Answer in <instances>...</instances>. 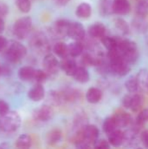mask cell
I'll return each mask as SVG.
<instances>
[{
	"label": "cell",
	"mask_w": 148,
	"mask_h": 149,
	"mask_svg": "<svg viewBox=\"0 0 148 149\" xmlns=\"http://www.w3.org/2000/svg\"><path fill=\"white\" fill-rule=\"evenodd\" d=\"M103 93L99 88L97 87H91L87 90L85 93V99L88 103L90 104H97L102 99Z\"/></svg>",
	"instance_id": "e0dca14e"
},
{
	"label": "cell",
	"mask_w": 148,
	"mask_h": 149,
	"mask_svg": "<svg viewBox=\"0 0 148 149\" xmlns=\"http://www.w3.org/2000/svg\"><path fill=\"white\" fill-rule=\"evenodd\" d=\"M8 12H9L8 5L5 3H3V2H0V17H6Z\"/></svg>",
	"instance_id": "60d3db41"
},
{
	"label": "cell",
	"mask_w": 148,
	"mask_h": 149,
	"mask_svg": "<svg viewBox=\"0 0 148 149\" xmlns=\"http://www.w3.org/2000/svg\"><path fill=\"white\" fill-rule=\"evenodd\" d=\"M143 103L142 97L140 94H137L136 93L132 94L131 97V105H130V109L133 112H137L138 110L140 109L141 106Z\"/></svg>",
	"instance_id": "836d02e7"
},
{
	"label": "cell",
	"mask_w": 148,
	"mask_h": 149,
	"mask_svg": "<svg viewBox=\"0 0 148 149\" xmlns=\"http://www.w3.org/2000/svg\"><path fill=\"white\" fill-rule=\"evenodd\" d=\"M8 44H9V42L6 39V38L0 35V52H4L6 50V48L8 46Z\"/></svg>",
	"instance_id": "7bdbcfd3"
},
{
	"label": "cell",
	"mask_w": 148,
	"mask_h": 149,
	"mask_svg": "<svg viewBox=\"0 0 148 149\" xmlns=\"http://www.w3.org/2000/svg\"><path fill=\"white\" fill-rule=\"evenodd\" d=\"M88 33L90 37L93 38L101 39L106 33V28L102 23H95L91 25L88 29Z\"/></svg>",
	"instance_id": "2e32d148"
},
{
	"label": "cell",
	"mask_w": 148,
	"mask_h": 149,
	"mask_svg": "<svg viewBox=\"0 0 148 149\" xmlns=\"http://www.w3.org/2000/svg\"><path fill=\"white\" fill-rule=\"evenodd\" d=\"M137 79L140 83V86H141L144 90L148 92V71L146 69H141L139 71L137 74Z\"/></svg>",
	"instance_id": "d6a6232c"
},
{
	"label": "cell",
	"mask_w": 148,
	"mask_h": 149,
	"mask_svg": "<svg viewBox=\"0 0 148 149\" xmlns=\"http://www.w3.org/2000/svg\"><path fill=\"white\" fill-rule=\"evenodd\" d=\"M45 96V90L42 84L37 83L34 86H32L28 92V97L31 100L34 102H38L42 100Z\"/></svg>",
	"instance_id": "5bb4252c"
},
{
	"label": "cell",
	"mask_w": 148,
	"mask_h": 149,
	"mask_svg": "<svg viewBox=\"0 0 148 149\" xmlns=\"http://www.w3.org/2000/svg\"><path fill=\"white\" fill-rule=\"evenodd\" d=\"M4 28H5L4 21H3V17H0V33H2L4 31Z\"/></svg>",
	"instance_id": "bcb514c9"
},
{
	"label": "cell",
	"mask_w": 148,
	"mask_h": 149,
	"mask_svg": "<svg viewBox=\"0 0 148 149\" xmlns=\"http://www.w3.org/2000/svg\"><path fill=\"white\" fill-rule=\"evenodd\" d=\"M111 144L109 143L108 141H106L104 139L101 140H98L94 144H93V148L97 149H106V148H110Z\"/></svg>",
	"instance_id": "f35d334b"
},
{
	"label": "cell",
	"mask_w": 148,
	"mask_h": 149,
	"mask_svg": "<svg viewBox=\"0 0 148 149\" xmlns=\"http://www.w3.org/2000/svg\"><path fill=\"white\" fill-rule=\"evenodd\" d=\"M71 22L66 19H58L53 24V32L55 35L60 38H65L68 36V31L70 28Z\"/></svg>",
	"instance_id": "8fae6325"
},
{
	"label": "cell",
	"mask_w": 148,
	"mask_h": 149,
	"mask_svg": "<svg viewBox=\"0 0 148 149\" xmlns=\"http://www.w3.org/2000/svg\"><path fill=\"white\" fill-rule=\"evenodd\" d=\"M146 122H148V108L140 111L136 119V124L138 126H143Z\"/></svg>",
	"instance_id": "74e56055"
},
{
	"label": "cell",
	"mask_w": 148,
	"mask_h": 149,
	"mask_svg": "<svg viewBox=\"0 0 148 149\" xmlns=\"http://www.w3.org/2000/svg\"><path fill=\"white\" fill-rule=\"evenodd\" d=\"M54 115L53 109L48 105H43L33 113V119L39 122H47Z\"/></svg>",
	"instance_id": "ba28073f"
},
{
	"label": "cell",
	"mask_w": 148,
	"mask_h": 149,
	"mask_svg": "<svg viewBox=\"0 0 148 149\" xmlns=\"http://www.w3.org/2000/svg\"><path fill=\"white\" fill-rule=\"evenodd\" d=\"M36 69L31 66H23L18 71V77L23 81H31L34 79Z\"/></svg>",
	"instance_id": "44dd1931"
},
{
	"label": "cell",
	"mask_w": 148,
	"mask_h": 149,
	"mask_svg": "<svg viewBox=\"0 0 148 149\" xmlns=\"http://www.w3.org/2000/svg\"><path fill=\"white\" fill-rule=\"evenodd\" d=\"M30 45L34 51L40 53L47 52L50 49L48 38L42 32H38L34 34L30 40Z\"/></svg>",
	"instance_id": "5b68a950"
},
{
	"label": "cell",
	"mask_w": 148,
	"mask_h": 149,
	"mask_svg": "<svg viewBox=\"0 0 148 149\" xmlns=\"http://www.w3.org/2000/svg\"><path fill=\"white\" fill-rule=\"evenodd\" d=\"M21 123V117L17 112H8L6 114L0 116V130L4 134L16 132L20 127Z\"/></svg>",
	"instance_id": "7a4b0ae2"
},
{
	"label": "cell",
	"mask_w": 148,
	"mask_h": 149,
	"mask_svg": "<svg viewBox=\"0 0 148 149\" xmlns=\"http://www.w3.org/2000/svg\"><path fill=\"white\" fill-rule=\"evenodd\" d=\"M131 97L132 94H127L125 95L122 99V105L126 109H130V105H131Z\"/></svg>",
	"instance_id": "b9f144b4"
},
{
	"label": "cell",
	"mask_w": 148,
	"mask_h": 149,
	"mask_svg": "<svg viewBox=\"0 0 148 149\" xmlns=\"http://www.w3.org/2000/svg\"><path fill=\"white\" fill-rule=\"evenodd\" d=\"M117 48L120 52L125 60L127 61L130 65L136 63L139 58V52L137 44L134 41H132L127 38H119Z\"/></svg>",
	"instance_id": "6da1fadb"
},
{
	"label": "cell",
	"mask_w": 148,
	"mask_h": 149,
	"mask_svg": "<svg viewBox=\"0 0 148 149\" xmlns=\"http://www.w3.org/2000/svg\"><path fill=\"white\" fill-rule=\"evenodd\" d=\"M125 87L130 93H137V91L140 87V83L137 79V76L129 77L125 82Z\"/></svg>",
	"instance_id": "f1b7e54d"
},
{
	"label": "cell",
	"mask_w": 148,
	"mask_h": 149,
	"mask_svg": "<svg viewBox=\"0 0 148 149\" xmlns=\"http://www.w3.org/2000/svg\"><path fill=\"white\" fill-rule=\"evenodd\" d=\"M43 67L49 77L55 76L60 69V62L52 54H46L43 59Z\"/></svg>",
	"instance_id": "8992f818"
},
{
	"label": "cell",
	"mask_w": 148,
	"mask_h": 149,
	"mask_svg": "<svg viewBox=\"0 0 148 149\" xmlns=\"http://www.w3.org/2000/svg\"><path fill=\"white\" fill-rule=\"evenodd\" d=\"M102 128H103V131L108 135V134H110L111 133H113V131H115L116 129H118L120 127H118V124H117L114 117L111 116V117H107L104 120Z\"/></svg>",
	"instance_id": "484cf974"
},
{
	"label": "cell",
	"mask_w": 148,
	"mask_h": 149,
	"mask_svg": "<svg viewBox=\"0 0 148 149\" xmlns=\"http://www.w3.org/2000/svg\"><path fill=\"white\" fill-rule=\"evenodd\" d=\"M131 11V4L128 0H113V12L117 15H126Z\"/></svg>",
	"instance_id": "7c38bea8"
},
{
	"label": "cell",
	"mask_w": 148,
	"mask_h": 149,
	"mask_svg": "<svg viewBox=\"0 0 148 149\" xmlns=\"http://www.w3.org/2000/svg\"><path fill=\"white\" fill-rule=\"evenodd\" d=\"M77 68H78V65H77L75 59L73 58V57L69 58L67 56V57L62 58V60L60 61V69L62 71H64V72L67 76L73 77Z\"/></svg>",
	"instance_id": "30bf717a"
},
{
	"label": "cell",
	"mask_w": 148,
	"mask_h": 149,
	"mask_svg": "<svg viewBox=\"0 0 148 149\" xmlns=\"http://www.w3.org/2000/svg\"><path fill=\"white\" fill-rule=\"evenodd\" d=\"M17 9L23 13H28L31 9V0H15Z\"/></svg>",
	"instance_id": "e575fe53"
},
{
	"label": "cell",
	"mask_w": 148,
	"mask_h": 149,
	"mask_svg": "<svg viewBox=\"0 0 148 149\" xmlns=\"http://www.w3.org/2000/svg\"><path fill=\"white\" fill-rule=\"evenodd\" d=\"M61 93H62L65 102H72V101L77 100L79 98V93L77 90H74L72 88H66L63 90Z\"/></svg>",
	"instance_id": "f546056e"
},
{
	"label": "cell",
	"mask_w": 148,
	"mask_h": 149,
	"mask_svg": "<svg viewBox=\"0 0 148 149\" xmlns=\"http://www.w3.org/2000/svg\"><path fill=\"white\" fill-rule=\"evenodd\" d=\"M55 3L58 5H65L67 4L71 0H54Z\"/></svg>",
	"instance_id": "f6af8a7d"
},
{
	"label": "cell",
	"mask_w": 148,
	"mask_h": 149,
	"mask_svg": "<svg viewBox=\"0 0 148 149\" xmlns=\"http://www.w3.org/2000/svg\"><path fill=\"white\" fill-rule=\"evenodd\" d=\"M133 28L140 33H145L148 30V24L146 22L145 17L137 16L133 20L132 24Z\"/></svg>",
	"instance_id": "603a6c76"
},
{
	"label": "cell",
	"mask_w": 148,
	"mask_h": 149,
	"mask_svg": "<svg viewBox=\"0 0 148 149\" xmlns=\"http://www.w3.org/2000/svg\"><path fill=\"white\" fill-rule=\"evenodd\" d=\"M85 30L82 24L79 22H71L68 37L72 38L73 40L81 41L85 38Z\"/></svg>",
	"instance_id": "9c48e42d"
},
{
	"label": "cell",
	"mask_w": 148,
	"mask_h": 149,
	"mask_svg": "<svg viewBox=\"0 0 148 149\" xmlns=\"http://www.w3.org/2000/svg\"><path fill=\"white\" fill-rule=\"evenodd\" d=\"M108 136V141L113 147H120L125 142V134L124 131L120 130V128L116 129L113 133L107 135Z\"/></svg>",
	"instance_id": "9a60e30c"
},
{
	"label": "cell",
	"mask_w": 148,
	"mask_h": 149,
	"mask_svg": "<svg viewBox=\"0 0 148 149\" xmlns=\"http://www.w3.org/2000/svg\"><path fill=\"white\" fill-rule=\"evenodd\" d=\"M31 144H32L31 137L26 134H21L19 137H17V139L16 140V142H15L16 148L22 149L30 148L31 147Z\"/></svg>",
	"instance_id": "cb8c5ba5"
},
{
	"label": "cell",
	"mask_w": 148,
	"mask_h": 149,
	"mask_svg": "<svg viewBox=\"0 0 148 149\" xmlns=\"http://www.w3.org/2000/svg\"><path fill=\"white\" fill-rule=\"evenodd\" d=\"M113 24L115 28L122 35H128L130 33V26L125 19L121 17H117L113 20Z\"/></svg>",
	"instance_id": "4316f807"
},
{
	"label": "cell",
	"mask_w": 148,
	"mask_h": 149,
	"mask_svg": "<svg viewBox=\"0 0 148 149\" xmlns=\"http://www.w3.org/2000/svg\"><path fill=\"white\" fill-rule=\"evenodd\" d=\"M3 75V72H2V66L0 65V76Z\"/></svg>",
	"instance_id": "c3c4849f"
},
{
	"label": "cell",
	"mask_w": 148,
	"mask_h": 149,
	"mask_svg": "<svg viewBox=\"0 0 148 149\" xmlns=\"http://www.w3.org/2000/svg\"><path fill=\"white\" fill-rule=\"evenodd\" d=\"M61 139H62V132H61V130H59L58 128L51 130L50 132L47 133V134L45 136V141L50 146H54V145L59 143Z\"/></svg>",
	"instance_id": "d6986e66"
},
{
	"label": "cell",
	"mask_w": 148,
	"mask_h": 149,
	"mask_svg": "<svg viewBox=\"0 0 148 149\" xmlns=\"http://www.w3.org/2000/svg\"><path fill=\"white\" fill-rule=\"evenodd\" d=\"M100 10L106 14H111L113 12V0H101L100 3Z\"/></svg>",
	"instance_id": "8d00e7d4"
},
{
	"label": "cell",
	"mask_w": 148,
	"mask_h": 149,
	"mask_svg": "<svg viewBox=\"0 0 148 149\" xmlns=\"http://www.w3.org/2000/svg\"><path fill=\"white\" fill-rule=\"evenodd\" d=\"M4 52L7 60L10 63L17 64L25 57L27 53V49L24 45H22L18 41L12 40L9 42L8 46Z\"/></svg>",
	"instance_id": "3957f363"
},
{
	"label": "cell",
	"mask_w": 148,
	"mask_h": 149,
	"mask_svg": "<svg viewBox=\"0 0 148 149\" xmlns=\"http://www.w3.org/2000/svg\"><path fill=\"white\" fill-rule=\"evenodd\" d=\"M92 6L88 3H81L75 10V14L81 19H87L92 15Z\"/></svg>",
	"instance_id": "ac0fdd59"
},
{
	"label": "cell",
	"mask_w": 148,
	"mask_h": 149,
	"mask_svg": "<svg viewBox=\"0 0 148 149\" xmlns=\"http://www.w3.org/2000/svg\"><path fill=\"white\" fill-rule=\"evenodd\" d=\"M81 132L84 137V140L90 145L93 144L99 140V130L95 125H85L81 128Z\"/></svg>",
	"instance_id": "52a82bcc"
},
{
	"label": "cell",
	"mask_w": 148,
	"mask_h": 149,
	"mask_svg": "<svg viewBox=\"0 0 148 149\" xmlns=\"http://www.w3.org/2000/svg\"><path fill=\"white\" fill-rule=\"evenodd\" d=\"M100 40H101L103 45L107 49V51L114 50L118 47L119 38H117V37H109V36L106 35Z\"/></svg>",
	"instance_id": "83f0119b"
},
{
	"label": "cell",
	"mask_w": 148,
	"mask_h": 149,
	"mask_svg": "<svg viewBox=\"0 0 148 149\" xmlns=\"http://www.w3.org/2000/svg\"><path fill=\"white\" fill-rule=\"evenodd\" d=\"M49 78L48 74L46 73V72L44 70H36L35 72V75H34V79L37 83H40L43 84L44 82H45L47 80V79Z\"/></svg>",
	"instance_id": "d590c367"
},
{
	"label": "cell",
	"mask_w": 148,
	"mask_h": 149,
	"mask_svg": "<svg viewBox=\"0 0 148 149\" xmlns=\"http://www.w3.org/2000/svg\"><path fill=\"white\" fill-rule=\"evenodd\" d=\"M53 52L58 58H64L69 56L68 45L64 42H57L53 46Z\"/></svg>",
	"instance_id": "d4e9b609"
},
{
	"label": "cell",
	"mask_w": 148,
	"mask_h": 149,
	"mask_svg": "<svg viewBox=\"0 0 148 149\" xmlns=\"http://www.w3.org/2000/svg\"><path fill=\"white\" fill-rule=\"evenodd\" d=\"M73 78L75 80L80 84H85L90 80V74L87 69L84 66H78Z\"/></svg>",
	"instance_id": "ffe728a7"
},
{
	"label": "cell",
	"mask_w": 148,
	"mask_h": 149,
	"mask_svg": "<svg viewBox=\"0 0 148 149\" xmlns=\"http://www.w3.org/2000/svg\"><path fill=\"white\" fill-rule=\"evenodd\" d=\"M48 99H49V101L51 102V104H52V105H54V106H59V105H61L63 102H65L61 92L51 91V92L49 93Z\"/></svg>",
	"instance_id": "1f68e13d"
},
{
	"label": "cell",
	"mask_w": 148,
	"mask_h": 149,
	"mask_svg": "<svg viewBox=\"0 0 148 149\" xmlns=\"http://www.w3.org/2000/svg\"><path fill=\"white\" fill-rule=\"evenodd\" d=\"M8 112H10V107L8 103L3 100H0V116L6 114Z\"/></svg>",
	"instance_id": "ab89813d"
},
{
	"label": "cell",
	"mask_w": 148,
	"mask_h": 149,
	"mask_svg": "<svg viewBox=\"0 0 148 149\" xmlns=\"http://www.w3.org/2000/svg\"><path fill=\"white\" fill-rule=\"evenodd\" d=\"M118 124V127L120 128L121 127H128L133 124V119L131 115L128 113H126L125 111L119 110L113 115Z\"/></svg>",
	"instance_id": "4fadbf2b"
},
{
	"label": "cell",
	"mask_w": 148,
	"mask_h": 149,
	"mask_svg": "<svg viewBox=\"0 0 148 149\" xmlns=\"http://www.w3.org/2000/svg\"><path fill=\"white\" fill-rule=\"evenodd\" d=\"M135 11L137 16L146 17L148 14V0H139Z\"/></svg>",
	"instance_id": "4dcf8cb0"
},
{
	"label": "cell",
	"mask_w": 148,
	"mask_h": 149,
	"mask_svg": "<svg viewBox=\"0 0 148 149\" xmlns=\"http://www.w3.org/2000/svg\"><path fill=\"white\" fill-rule=\"evenodd\" d=\"M9 148V145L7 143H4V142H2L0 144V148Z\"/></svg>",
	"instance_id": "7dc6e473"
},
{
	"label": "cell",
	"mask_w": 148,
	"mask_h": 149,
	"mask_svg": "<svg viewBox=\"0 0 148 149\" xmlns=\"http://www.w3.org/2000/svg\"><path fill=\"white\" fill-rule=\"evenodd\" d=\"M32 28V20L30 17L18 18L13 24V35L18 39H24L28 37Z\"/></svg>",
	"instance_id": "277c9868"
},
{
	"label": "cell",
	"mask_w": 148,
	"mask_h": 149,
	"mask_svg": "<svg viewBox=\"0 0 148 149\" xmlns=\"http://www.w3.org/2000/svg\"><path fill=\"white\" fill-rule=\"evenodd\" d=\"M68 50H69V56L77 58L83 53L84 45L80 41L74 40V42H72L68 45Z\"/></svg>",
	"instance_id": "7402d4cb"
},
{
	"label": "cell",
	"mask_w": 148,
	"mask_h": 149,
	"mask_svg": "<svg viewBox=\"0 0 148 149\" xmlns=\"http://www.w3.org/2000/svg\"><path fill=\"white\" fill-rule=\"evenodd\" d=\"M140 141L146 148H148V130H144L140 134Z\"/></svg>",
	"instance_id": "ee69618b"
}]
</instances>
